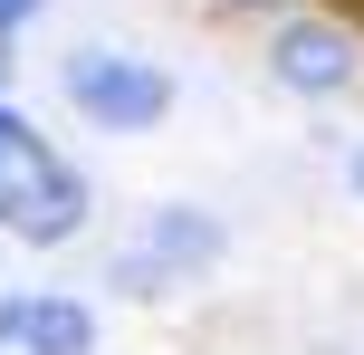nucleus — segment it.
<instances>
[{
    "mask_svg": "<svg viewBox=\"0 0 364 355\" xmlns=\"http://www.w3.org/2000/svg\"><path fill=\"white\" fill-rule=\"evenodd\" d=\"M58 96H68V115H77V125H96V134H154V125L173 115V68L87 38V48L58 58Z\"/></svg>",
    "mask_w": 364,
    "mask_h": 355,
    "instance_id": "nucleus-1",
    "label": "nucleus"
},
{
    "mask_svg": "<svg viewBox=\"0 0 364 355\" xmlns=\"http://www.w3.org/2000/svg\"><path fill=\"white\" fill-rule=\"evenodd\" d=\"M269 77L297 96V106H336V96H355L364 87V29L355 19H336V10H288V19H269Z\"/></svg>",
    "mask_w": 364,
    "mask_h": 355,
    "instance_id": "nucleus-2",
    "label": "nucleus"
},
{
    "mask_svg": "<svg viewBox=\"0 0 364 355\" xmlns=\"http://www.w3.org/2000/svg\"><path fill=\"white\" fill-rule=\"evenodd\" d=\"M87 211H96V183L68 164V154H48V164H38L10 202H0V231H10V240H29V250H68L77 231H87Z\"/></svg>",
    "mask_w": 364,
    "mask_h": 355,
    "instance_id": "nucleus-3",
    "label": "nucleus"
},
{
    "mask_svg": "<svg viewBox=\"0 0 364 355\" xmlns=\"http://www.w3.org/2000/svg\"><path fill=\"white\" fill-rule=\"evenodd\" d=\"M134 250H154V260L173 269V288H182V279H211V269L230 260V221H220L211 202H154L144 231H134Z\"/></svg>",
    "mask_w": 364,
    "mask_h": 355,
    "instance_id": "nucleus-4",
    "label": "nucleus"
},
{
    "mask_svg": "<svg viewBox=\"0 0 364 355\" xmlns=\"http://www.w3.org/2000/svg\"><path fill=\"white\" fill-rule=\"evenodd\" d=\"M19 355H96V307L68 288H29V337Z\"/></svg>",
    "mask_w": 364,
    "mask_h": 355,
    "instance_id": "nucleus-5",
    "label": "nucleus"
},
{
    "mask_svg": "<svg viewBox=\"0 0 364 355\" xmlns=\"http://www.w3.org/2000/svg\"><path fill=\"white\" fill-rule=\"evenodd\" d=\"M38 164H48V144H38V125H29L19 106H0V202H10V192L29 183Z\"/></svg>",
    "mask_w": 364,
    "mask_h": 355,
    "instance_id": "nucleus-6",
    "label": "nucleus"
},
{
    "mask_svg": "<svg viewBox=\"0 0 364 355\" xmlns=\"http://www.w3.org/2000/svg\"><path fill=\"white\" fill-rule=\"evenodd\" d=\"M106 288H115V298H173V269L154 260V250H115V260H106Z\"/></svg>",
    "mask_w": 364,
    "mask_h": 355,
    "instance_id": "nucleus-7",
    "label": "nucleus"
},
{
    "mask_svg": "<svg viewBox=\"0 0 364 355\" xmlns=\"http://www.w3.org/2000/svg\"><path fill=\"white\" fill-rule=\"evenodd\" d=\"M29 337V288H0V355H19Z\"/></svg>",
    "mask_w": 364,
    "mask_h": 355,
    "instance_id": "nucleus-8",
    "label": "nucleus"
},
{
    "mask_svg": "<svg viewBox=\"0 0 364 355\" xmlns=\"http://www.w3.org/2000/svg\"><path fill=\"white\" fill-rule=\"evenodd\" d=\"M38 10H48V0H0V38H10V48H19V29H29Z\"/></svg>",
    "mask_w": 364,
    "mask_h": 355,
    "instance_id": "nucleus-9",
    "label": "nucleus"
},
{
    "mask_svg": "<svg viewBox=\"0 0 364 355\" xmlns=\"http://www.w3.org/2000/svg\"><path fill=\"white\" fill-rule=\"evenodd\" d=\"M211 10H230V19H288V0H211Z\"/></svg>",
    "mask_w": 364,
    "mask_h": 355,
    "instance_id": "nucleus-10",
    "label": "nucleus"
},
{
    "mask_svg": "<svg viewBox=\"0 0 364 355\" xmlns=\"http://www.w3.org/2000/svg\"><path fill=\"white\" fill-rule=\"evenodd\" d=\"M346 192H355V202H364V134H355V144H346Z\"/></svg>",
    "mask_w": 364,
    "mask_h": 355,
    "instance_id": "nucleus-11",
    "label": "nucleus"
},
{
    "mask_svg": "<svg viewBox=\"0 0 364 355\" xmlns=\"http://www.w3.org/2000/svg\"><path fill=\"white\" fill-rule=\"evenodd\" d=\"M10 77H19V48L0 38V106H10Z\"/></svg>",
    "mask_w": 364,
    "mask_h": 355,
    "instance_id": "nucleus-12",
    "label": "nucleus"
}]
</instances>
